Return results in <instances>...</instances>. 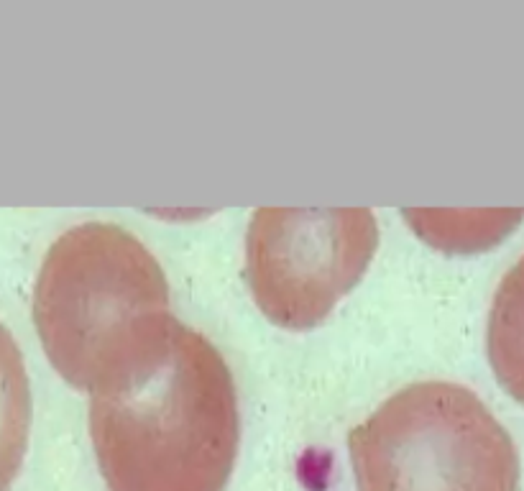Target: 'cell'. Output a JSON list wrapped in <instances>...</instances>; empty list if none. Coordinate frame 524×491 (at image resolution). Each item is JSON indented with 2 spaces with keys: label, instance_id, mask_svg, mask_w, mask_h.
<instances>
[{
  "label": "cell",
  "instance_id": "1",
  "mask_svg": "<svg viewBox=\"0 0 524 491\" xmlns=\"http://www.w3.org/2000/svg\"><path fill=\"white\" fill-rule=\"evenodd\" d=\"M90 438L110 491H223L241 445L231 369L174 320L162 346L90 394Z\"/></svg>",
  "mask_w": 524,
  "mask_h": 491
},
{
  "label": "cell",
  "instance_id": "2",
  "mask_svg": "<svg viewBox=\"0 0 524 491\" xmlns=\"http://www.w3.org/2000/svg\"><path fill=\"white\" fill-rule=\"evenodd\" d=\"M164 269L113 223H82L49 246L34 323L49 364L93 394L162 346L174 323Z\"/></svg>",
  "mask_w": 524,
  "mask_h": 491
},
{
  "label": "cell",
  "instance_id": "3",
  "mask_svg": "<svg viewBox=\"0 0 524 491\" xmlns=\"http://www.w3.org/2000/svg\"><path fill=\"white\" fill-rule=\"evenodd\" d=\"M358 491H519L507 428L468 387L399 389L348 435Z\"/></svg>",
  "mask_w": 524,
  "mask_h": 491
},
{
  "label": "cell",
  "instance_id": "4",
  "mask_svg": "<svg viewBox=\"0 0 524 491\" xmlns=\"http://www.w3.org/2000/svg\"><path fill=\"white\" fill-rule=\"evenodd\" d=\"M379 246L369 208H261L246 236V282L279 328L312 330L361 282Z\"/></svg>",
  "mask_w": 524,
  "mask_h": 491
},
{
  "label": "cell",
  "instance_id": "5",
  "mask_svg": "<svg viewBox=\"0 0 524 491\" xmlns=\"http://www.w3.org/2000/svg\"><path fill=\"white\" fill-rule=\"evenodd\" d=\"M31 384L11 330L0 323V491H8L24 466L31 435Z\"/></svg>",
  "mask_w": 524,
  "mask_h": 491
},
{
  "label": "cell",
  "instance_id": "6",
  "mask_svg": "<svg viewBox=\"0 0 524 491\" xmlns=\"http://www.w3.org/2000/svg\"><path fill=\"white\" fill-rule=\"evenodd\" d=\"M486 353L496 382L524 407V256L496 287L486 323Z\"/></svg>",
  "mask_w": 524,
  "mask_h": 491
}]
</instances>
